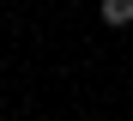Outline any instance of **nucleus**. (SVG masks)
<instances>
[{"mask_svg": "<svg viewBox=\"0 0 133 121\" xmlns=\"http://www.w3.org/2000/svg\"><path fill=\"white\" fill-rule=\"evenodd\" d=\"M103 24H109V30L133 24V0H103Z\"/></svg>", "mask_w": 133, "mask_h": 121, "instance_id": "obj_1", "label": "nucleus"}]
</instances>
